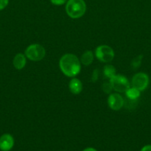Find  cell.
<instances>
[{
    "instance_id": "9a60e30c",
    "label": "cell",
    "mask_w": 151,
    "mask_h": 151,
    "mask_svg": "<svg viewBox=\"0 0 151 151\" xmlns=\"http://www.w3.org/2000/svg\"><path fill=\"white\" fill-rule=\"evenodd\" d=\"M102 88H103L104 92L107 93V94H110L113 89V87L110 82L105 83L103 84V86H102Z\"/></svg>"
},
{
    "instance_id": "2e32d148",
    "label": "cell",
    "mask_w": 151,
    "mask_h": 151,
    "mask_svg": "<svg viewBox=\"0 0 151 151\" xmlns=\"http://www.w3.org/2000/svg\"><path fill=\"white\" fill-rule=\"evenodd\" d=\"M67 1H68V0H50V2L53 4H54V5L60 6L65 4V3L67 2Z\"/></svg>"
},
{
    "instance_id": "8fae6325",
    "label": "cell",
    "mask_w": 151,
    "mask_h": 151,
    "mask_svg": "<svg viewBox=\"0 0 151 151\" xmlns=\"http://www.w3.org/2000/svg\"><path fill=\"white\" fill-rule=\"evenodd\" d=\"M93 61V53L91 50H86L81 57V63L84 66H89Z\"/></svg>"
},
{
    "instance_id": "ffe728a7",
    "label": "cell",
    "mask_w": 151,
    "mask_h": 151,
    "mask_svg": "<svg viewBox=\"0 0 151 151\" xmlns=\"http://www.w3.org/2000/svg\"><path fill=\"white\" fill-rule=\"evenodd\" d=\"M83 151H97L96 150V149L93 148V147H87V148L84 149Z\"/></svg>"
},
{
    "instance_id": "d6986e66",
    "label": "cell",
    "mask_w": 151,
    "mask_h": 151,
    "mask_svg": "<svg viewBox=\"0 0 151 151\" xmlns=\"http://www.w3.org/2000/svg\"><path fill=\"white\" fill-rule=\"evenodd\" d=\"M141 151H151V145H147L144 146Z\"/></svg>"
},
{
    "instance_id": "52a82bcc",
    "label": "cell",
    "mask_w": 151,
    "mask_h": 151,
    "mask_svg": "<svg viewBox=\"0 0 151 151\" xmlns=\"http://www.w3.org/2000/svg\"><path fill=\"white\" fill-rule=\"evenodd\" d=\"M107 103L108 106L112 110L118 111L124 106V99L119 94L113 93L110 94Z\"/></svg>"
},
{
    "instance_id": "7a4b0ae2",
    "label": "cell",
    "mask_w": 151,
    "mask_h": 151,
    "mask_svg": "<svg viewBox=\"0 0 151 151\" xmlns=\"http://www.w3.org/2000/svg\"><path fill=\"white\" fill-rule=\"evenodd\" d=\"M65 9L68 16L72 19H78L84 16L87 6L84 0H68Z\"/></svg>"
},
{
    "instance_id": "e0dca14e",
    "label": "cell",
    "mask_w": 151,
    "mask_h": 151,
    "mask_svg": "<svg viewBox=\"0 0 151 151\" xmlns=\"http://www.w3.org/2000/svg\"><path fill=\"white\" fill-rule=\"evenodd\" d=\"M99 71H98V69H95L94 71H93V75H92V78H91V81H93V82H96V81L98 80V78H99Z\"/></svg>"
},
{
    "instance_id": "9c48e42d",
    "label": "cell",
    "mask_w": 151,
    "mask_h": 151,
    "mask_svg": "<svg viewBox=\"0 0 151 151\" xmlns=\"http://www.w3.org/2000/svg\"><path fill=\"white\" fill-rule=\"evenodd\" d=\"M69 88L70 91L73 94H78L82 91V83L80 80L73 78L70 81Z\"/></svg>"
},
{
    "instance_id": "6da1fadb",
    "label": "cell",
    "mask_w": 151,
    "mask_h": 151,
    "mask_svg": "<svg viewBox=\"0 0 151 151\" xmlns=\"http://www.w3.org/2000/svg\"><path fill=\"white\" fill-rule=\"evenodd\" d=\"M59 67L68 77H75L81 70V61L73 54H65L59 60Z\"/></svg>"
},
{
    "instance_id": "ac0fdd59",
    "label": "cell",
    "mask_w": 151,
    "mask_h": 151,
    "mask_svg": "<svg viewBox=\"0 0 151 151\" xmlns=\"http://www.w3.org/2000/svg\"><path fill=\"white\" fill-rule=\"evenodd\" d=\"M9 0H0V10H3L7 6Z\"/></svg>"
},
{
    "instance_id": "7c38bea8",
    "label": "cell",
    "mask_w": 151,
    "mask_h": 151,
    "mask_svg": "<svg viewBox=\"0 0 151 151\" xmlns=\"http://www.w3.org/2000/svg\"><path fill=\"white\" fill-rule=\"evenodd\" d=\"M126 92V96L128 99H130V100H136L140 97V91L137 88H134V87H132V88H129Z\"/></svg>"
},
{
    "instance_id": "277c9868",
    "label": "cell",
    "mask_w": 151,
    "mask_h": 151,
    "mask_svg": "<svg viewBox=\"0 0 151 151\" xmlns=\"http://www.w3.org/2000/svg\"><path fill=\"white\" fill-rule=\"evenodd\" d=\"M95 53L98 60L104 63H109L112 61L114 58L113 50L107 45L99 46L96 48Z\"/></svg>"
},
{
    "instance_id": "30bf717a",
    "label": "cell",
    "mask_w": 151,
    "mask_h": 151,
    "mask_svg": "<svg viewBox=\"0 0 151 151\" xmlns=\"http://www.w3.org/2000/svg\"><path fill=\"white\" fill-rule=\"evenodd\" d=\"M13 66L18 70H21L23 69L26 65V56L22 53H19L16 55L13 58Z\"/></svg>"
},
{
    "instance_id": "5bb4252c",
    "label": "cell",
    "mask_w": 151,
    "mask_h": 151,
    "mask_svg": "<svg viewBox=\"0 0 151 151\" xmlns=\"http://www.w3.org/2000/svg\"><path fill=\"white\" fill-rule=\"evenodd\" d=\"M142 59H143V55H138L137 57L135 58L131 62L132 69L136 70V69H137L138 68L140 67L141 64H142Z\"/></svg>"
},
{
    "instance_id": "4fadbf2b",
    "label": "cell",
    "mask_w": 151,
    "mask_h": 151,
    "mask_svg": "<svg viewBox=\"0 0 151 151\" xmlns=\"http://www.w3.org/2000/svg\"><path fill=\"white\" fill-rule=\"evenodd\" d=\"M104 74H105V77H107L109 79H111L116 75L115 68L112 65H106L104 67Z\"/></svg>"
},
{
    "instance_id": "8992f818",
    "label": "cell",
    "mask_w": 151,
    "mask_h": 151,
    "mask_svg": "<svg viewBox=\"0 0 151 151\" xmlns=\"http://www.w3.org/2000/svg\"><path fill=\"white\" fill-rule=\"evenodd\" d=\"M132 85L140 91H144L149 85V77L144 72H139L132 78Z\"/></svg>"
},
{
    "instance_id": "3957f363",
    "label": "cell",
    "mask_w": 151,
    "mask_h": 151,
    "mask_svg": "<svg viewBox=\"0 0 151 151\" xmlns=\"http://www.w3.org/2000/svg\"><path fill=\"white\" fill-rule=\"evenodd\" d=\"M46 55V50L41 45L33 44L28 46L25 50V56L33 61L42 60Z\"/></svg>"
},
{
    "instance_id": "5b68a950",
    "label": "cell",
    "mask_w": 151,
    "mask_h": 151,
    "mask_svg": "<svg viewBox=\"0 0 151 151\" xmlns=\"http://www.w3.org/2000/svg\"><path fill=\"white\" fill-rule=\"evenodd\" d=\"M110 83L113 89L117 92H125L130 88V83L127 78L122 75H115L110 79Z\"/></svg>"
},
{
    "instance_id": "ba28073f",
    "label": "cell",
    "mask_w": 151,
    "mask_h": 151,
    "mask_svg": "<svg viewBox=\"0 0 151 151\" xmlns=\"http://www.w3.org/2000/svg\"><path fill=\"white\" fill-rule=\"evenodd\" d=\"M14 145L13 137L9 134H4L0 137V150L10 151Z\"/></svg>"
}]
</instances>
